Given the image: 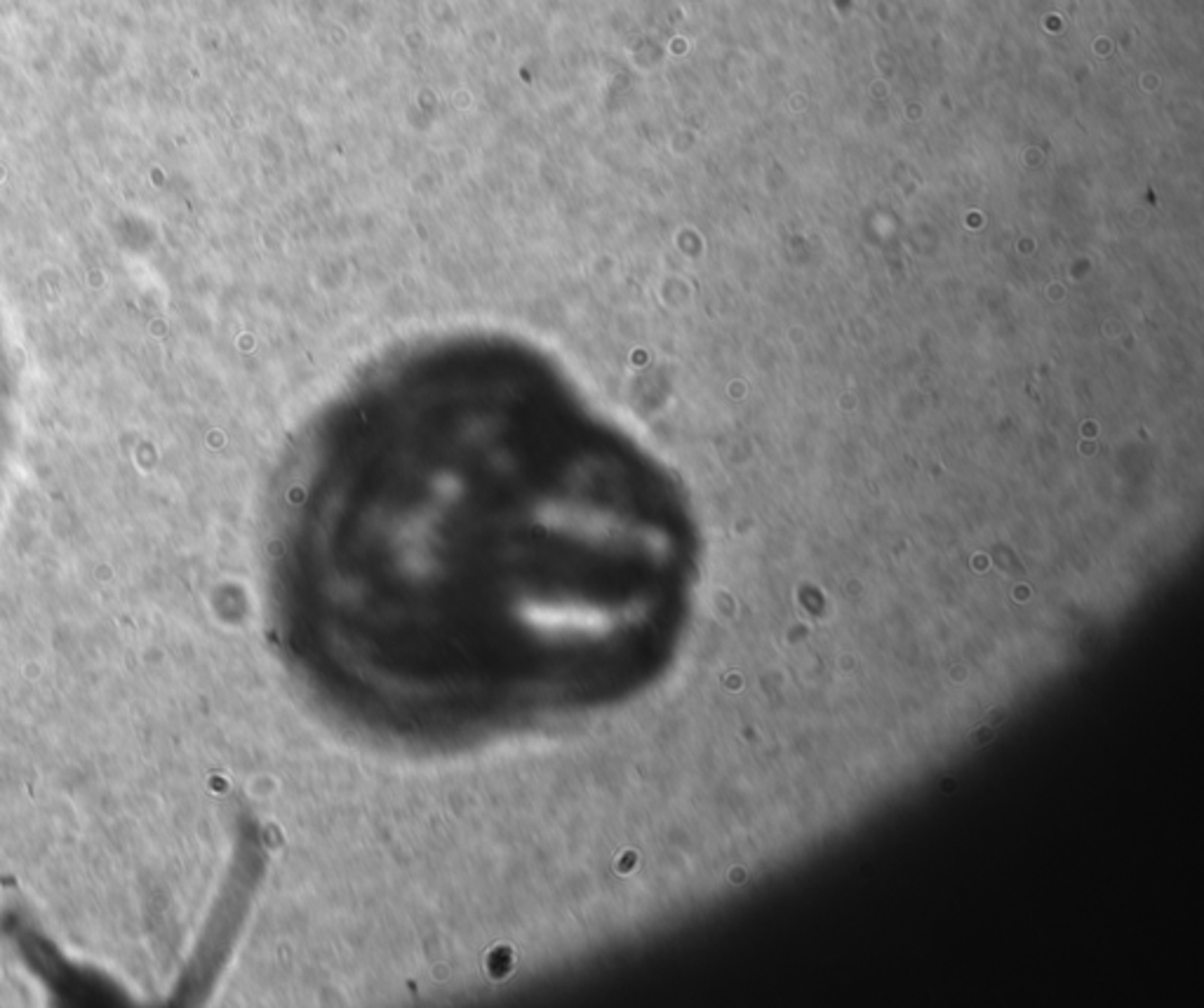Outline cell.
<instances>
[{
    "instance_id": "6da1fadb",
    "label": "cell",
    "mask_w": 1204,
    "mask_h": 1008,
    "mask_svg": "<svg viewBox=\"0 0 1204 1008\" xmlns=\"http://www.w3.org/2000/svg\"><path fill=\"white\" fill-rule=\"evenodd\" d=\"M290 647L351 731L462 750L638 691L676 597L670 492L535 346L391 352L301 438Z\"/></svg>"
}]
</instances>
